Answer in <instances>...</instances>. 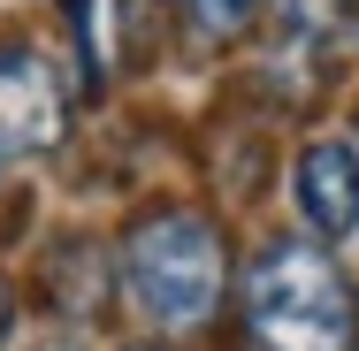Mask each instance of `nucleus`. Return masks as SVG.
Masks as SVG:
<instances>
[{
	"mask_svg": "<svg viewBox=\"0 0 359 351\" xmlns=\"http://www.w3.org/2000/svg\"><path fill=\"white\" fill-rule=\"evenodd\" d=\"M245 321L260 351H359V290L313 245H268L245 275Z\"/></svg>",
	"mask_w": 359,
	"mask_h": 351,
	"instance_id": "1",
	"label": "nucleus"
},
{
	"mask_svg": "<svg viewBox=\"0 0 359 351\" xmlns=\"http://www.w3.org/2000/svg\"><path fill=\"white\" fill-rule=\"evenodd\" d=\"M123 282H130V305L153 329H199L222 305V282H229L222 229L191 207L145 214L123 237Z\"/></svg>",
	"mask_w": 359,
	"mask_h": 351,
	"instance_id": "2",
	"label": "nucleus"
},
{
	"mask_svg": "<svg viewBox=\"0 0 359 351\" xmlns=\"http://www.w3.org/2000/svg\"><path fill=\"white\" fill-rule=\"evenodd\" d=\"M69 130V92L39 46H0V160L54 153Z\"/></svg>",
	"mask_w": 359,
	"mask_h": 351,
	"instance_id": "3",
	"label": "nucleus"
},
{
	"mask_svg": "<svg viewBox=\"0 0 359 351\" xmlns=\"http://www.w3.org/2000/svg\"><path fill=\"white\" fill-rule=\"evenodd\" d=\"M298 214L321 237H359V145L313 138L298 153Z\"/></svg>",
	"mask_w": 359,
	"mask_h": 351,
	"instance_id": "4",
	"label": "nucleus"
},
{
	"mask_svg": "<svg viewBox=\"0 0 359 351\" xmlns=\"http://www.w3.org/2000/svg\"><path fill=\"white\" fill-rule=\"evenodd\" d=\"M176 15H184V31L199 46H237L260 23V0H176Z\"/></svg>",
	"mask_w": 359,
	"mask_h": 351,
	"instance_id": "5",
	"label": "nucleus"
},
{
	"mask_svg": "<svg viewBox=\"0 0 359 351\" xmlns=\"http://www.w3.org/2000/svg\"><path fill=\"white\" fill-rule=\"evenodd\" d=\"M69 23H76V46H84V69H92V76H115V62H123L115 0H69Z\"/></svg>",
	"mask_w": 359,
	"mask_h": 351,
	"instance_id": "6",
	"label": "nucleus"
},
{
	"mask_svg": "<svg viewBox=\"0 0 359 351\" xmlns=\"http://www.w3.org/2000/svg\"><path fill=\"white\" fill-rule=\"evenodd\" d=\"M276 15L298 39H313V46H329V39L352 31V0H276Z\"/></svg>",
	"mask_w": 359,
	"mask_h": 351,
	"instance_id": "7",
	"label": "nucleus"
},
{
	"mask_svg": "<svg viewBox=\"0 0 359 351\" xmlns=\"http://www.w3.org/2000/svg\"><path fill=\"white\" fill-rule=\"evenodd\" d=\"M8 321H15V305H8V282H0V344H8Z\"/></svg>",
	"mask_w": 359,
	"mask_h": 351,
	"instance_id": "8",
	"label": "nucleus"
},
{
	"mask_svg": "<svg viewBox=\"0 0 359 351\" xmlns=\"http://www.w3.org/2000/svg\"><path fill=\"white\" fill-rule=\"evenodd\" d=\"M130 351H153V344H130Z\"/></svg>",
	"mask_w": 359,
	"mask_h": 351,
	"instance_id": "9",
	"label": "nucleus"
}]
</instances>
